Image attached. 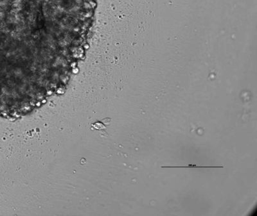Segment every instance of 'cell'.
I'll return each mask as SVG.
<instances>
[{"instance_id":"1","label":"cell","mask_w":257,"mask_h":216,"mask_svg":"<svg viewBox=\"0 0 257 216\" xmlns=\"http://www.w3.org/2000/svg\"><path fill=\"white\" fill-rule=\"evenodd\" d=\"M161 168H223V166H200L195 163H188L185 166H161Z\"/></svg>"}]
</instances>
